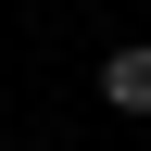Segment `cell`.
Here are the masks:
<instances>
[{"label":"cell","mask_w":151,"mask_h":151,"mask_svg":"<svg viewBox=\"0 0 151 151\" xmlns=\"http://www.w3.org/2000/svg\"><path fill=\"white\" fill-rule=\"evenodd\" d=\"M101 101L113 113H151V50H113V63H101Z\"/></svg>","instance_id":"1"}]
</instances>
